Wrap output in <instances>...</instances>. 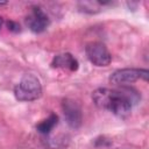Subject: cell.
<instances>
[{"instance_id":"1","label":"cell","mask_w":149,"mask_h":149,"mask_svg":"<svg viewBox=\"0 0 149 149\" xmlns=\"http://www.w3.org/2000/svg\"><path fill=\"white\" fill-rule=\"evenodd\" d=\"M140 98V93L129 86H121V88L116 90L101 87L92 93L93 102L99 108L107 109L120 118L129 115L133 105L136 104Z\"/></svg>"},{"instance_id":"2","label":"cell","mask_w":149,"mask_h":149,"mask_svg":"<svg viewBox=\"0 0 149 149\" xmlns=\"http://www.w3.org/2000/svg\"><path fill=\"white\" fill-rule=\"evenodd\" d=\"M42 94V86L38 78L31 73L22 77L20 83L14 87V95L19 101H34Z\"/></svg>"},{"instance_id":"3","label":"cell","mask_w":149,"mask_h":149,"mask_svg":"<svg viewBox=\"0 0 149 149\" xmlns=\"http://www.w3.org/2000/svg\"><path fill=\"white\" fill-rule=\"evenodd\" d=\"M149 72L146 69H121L114 71L109 76V81L114 85L127 86L130 83L136 81L137 79L148 80Z\"/></svg>"},{"instance_id":"4","label":"cell","mask_w":149,"mask_h":149,"mask_svg":"<svg viewBox=\"0 0 149 149\" xmlns=\"http://www.w3.org/2000/svg\"><path fill=\"white\" fill-rule=\"evenodd\" d=\"M88 61L97 66H107L112 61V56L105 44L100 42H90L85 48Z\"/></svg>"},{"instance_id":"5","label":"cell","mask_w":149,"mask_h":149,"mask_svg":"<svg viewBox=\"0 0 149 149\" xmlns=\"http://www.w3.org/2000/svg\"><path fill=\"white\" fill-rule=\"evenodd\" d=\"M62 108H63L64 118H65L68 125L74 129L79 128L81 126L83 115H81V109H80V106L78 105V102L74 101L73 99L66 98L62 102Z\"/></svg>"},{"instance_id":"6","label":"cell","mask_w":149,"mask_h":149,"mask_svg":"<svg viewBox=\"0 0 149 149\" xmlns=\"http://www.w3.org/2000/svg\"><path fill=\"white\" fill-rule=\"evenodd\" d=\"M26 23L31 31L42 33L48 28L50 20L48 17V15L45 14V12L41 7L34 6L31 8L29 15L26 17Z\"/></svg>"},{"instance_id":"7","label":"cell","mask_w":149,"mask_h":149,"mask_svg":"<svg viewBox=\"0 0 149 149\" xmlns=\"http://www.w3.org/2000/svg\"><path fill=\"white\" fill-rule=\"evenodd\" d=\"M52 68H58L63 70H69V71H77L78 70V61L69 52L59 54L56 55L51 62Z\"/></svg>"},{"instance_id":"8","label":"cell","mask_w":149,"mask_h":149,"mask_svg":"<svg viewBox=\"0 0 149 149\" xmlns=\"http://www.w3.org/2000/svg\"><path fill=\"white\" fill-rule=\"evenodd\" d=\"M58 123V116L56 114H50L47 119L42 120L38 125H36V129L41 133V134H44V135H48L52 129Z\"/></svg>"},{"instance_id":"9","label":"cell","mask_w":149,"mask_h":149,"mask_svg":"<svg viewBox=\"0 0 149 149\" xmlns=\"http://www.w3.org/2000/svg\"><path fill=\"white\" fill-rule=\"evenodd\" d=\"M7 27H8V30L13 31V33H19L21 29H20V24L16 23L15 21H8L7 22Z\"/></svg>"},{"instance_id":"10","label":"cell","mask_w":149,"mask_h":149,"mask_svg":"<svg viewBox=\"0 0 149 149\" xmlns=\"http://www.w3.org/2000/svg\"><path fill=\"white\" fill-rule=\"evenodd\" d=\"M2 26H3V19L0 16V30H1V28H2Z\"/></svg>"},{"instance_id":"11","label":"cell","mask_w":149,"mask_h":149,"mask_svg":"<svg viewBox=\"0 0 149 149\" xmlns=\"http://www.w3.org/2000/svg\"><path fill=\"white\" fill-rule=\"evenodd\" d=\"M6 3H7V2H0V6H1V5H6Z\"/></svg>"},{"instance_id":"12","label":"cell","mask_w":149,"mask_h":149,"mask_svg":"<svg viewBox=\"0 0 149 149\" xmlns=\"http://www.w3.org/2000/svg\"><path fill=\"white\" fill-rule=\"evenodd\" d=\"M115 149H121V148H115Z\"/></svg>"}]
</instances>
